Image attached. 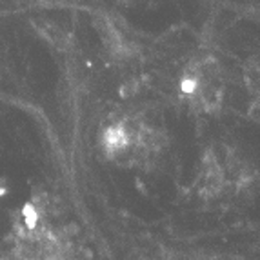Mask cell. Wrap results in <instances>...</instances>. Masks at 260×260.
Segmentation results:
<instances>
[{
	"mask_svg": "<svg viewBox=\"0 0 260 260\" xmlns=\"http://www.w3.org/2000/svg\"><path fill=\"white\" fill-rule=\"evenodd\" d=\"M182 89L187 99L200 109H217L224 96V80L217 62L211 58L193 62L184 75Z\"/></svg>",
	"mask_w": 260,
	"mask_h": 260,
	"instance_id": "1",
	"label": "cell"
}]
</instances>
